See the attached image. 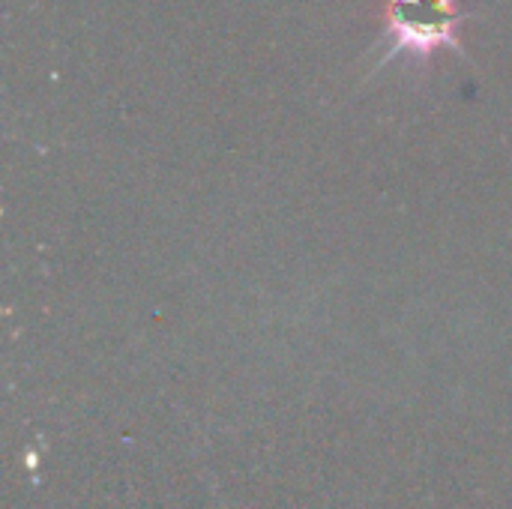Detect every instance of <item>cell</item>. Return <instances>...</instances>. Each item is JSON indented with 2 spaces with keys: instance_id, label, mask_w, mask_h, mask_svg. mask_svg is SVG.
<instances>
[{
  "instance_id": "1",
  "label": "cell",
  "mask_w": 512,
  "mask_h": 509,
  "mask_svg": "<svg viewBox=\"0 0 512 509\" xmlns=\"http://www.w3.org/2000/svg\"><path fill=\"white\" fill-rule=\"evenodd\" d=\"M474 12L462 9L459 0H387L384 3V27L378 42V63L372 72L396 60L426 63L438 51H453L468 57L459 27Z\"/></svg>"
}]
</instances>
